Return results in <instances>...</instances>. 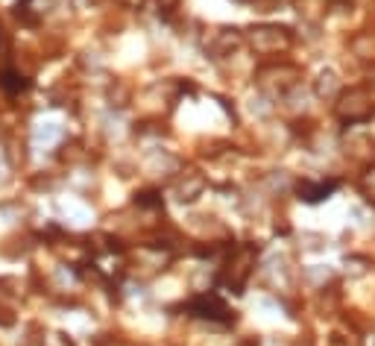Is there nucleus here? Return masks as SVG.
<instances>
[{
	"mask_svg": "<svg viewBox=\"0 0 375 346\" xmlns=\"http://www.w3.org/2000/svg\"><path fill=\"white\" fill-rule=\"evenodd\" d=\"M191 311L196 317H206V320H220V323H229V309L217 299V297H200L191 302Z\"/></svg>",
	"mask_w": 375,
	"mask_h": 346,
	"instance_id": "nucleus-1",
	"label": "nucleus"
},
{
	"mask_svg": "<svg viewBox=\"0 0 375 346\" xmlns=\"http://www.w3.org/2000/svg\"><path fill=\"white\" fill-rule=\"evenodd\" d=\"M338 191V182H317V185H311V182H302L299 185V200H305V203H320V200H326L328 194H334Z\"/></svg>",
	"mask_w": 375,
	"mask_h": 346,
	"instance_id": "nucleus-2",
	"label": "nucleus"
}]
</instances>
